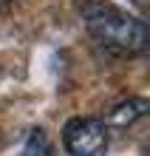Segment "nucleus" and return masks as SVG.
<instances>
[{
	"label": "nucleus",
	"mask_w": 150,
	"mask_h": 156,
	"mask_svg": "<svg viewBox=\"0 0 150 156\" xmlns=\"http://www.w3.org/2000/svg\"><path fill=\"white\" fill-rule=\"evenodd\" d=\"M85 29L102 48L116 54H142L147 48V23L125 9L93 0L82 6Z\"/></svg>",
	"instance_id": "f257e3e1"
},
{
	"label": "nucleus",
	"mask_w": 150,
	"mask_h": 156,
	"mask_svg": "<svg viewBox=\"0 0 150 156\" xmlns=\"http://www.w3.org/2000/svg\"><path fill=\"white\" fill-rule=\"evenodd\" d=\"M62 145L71 156H105L110 145L108 122L96 116H74L62 128Z\"/></svg>",
	"instance_id": "f03ea898"
},
{
	"label": "nucleus",
	"mask_w": 150,
	"mask_h": 156,
	"mask_svg": "<svg viewBox=\"0 0 150 156\" xmlns=\"http://www.w3.org/2000/svg\"><path fill=\"white\" fill-rule=\"evenodd\" d=\"M145 114H147V99L133 97V99H127V102H119V105L110 108L108 122L116 125V128H125V125H133L136 119H142Z\"/></svg>",
	"instance_id": "7ed1b4c3"
},
{
	"label": "nucleus",
	"mask_w": 150,
	"mask_h": 156,
	"mask_svg": "<svg viewBox=\"0 0 150 156\" xmlns=\"http://www.w3.org/2000/svg\"><path fill=\"white\" fill-rule=\"evenodd\" d=\"M20 156H54V145H51L48 136H45V131H40V128L31 131Z\"/></svg>",
	"instance_id": "20e7f679"
},
{
	"label": "nucleus",
	"mask_w": 150,
	"mask_h": 156,
	"mask_svg": "<svg viewBox=\"0 0 150 156\" xmlns=\"http://www.w3.org/2000/svg\"><path fill=\"white\" fill-rule=\"evenodd\" d=\"M133 3H136V6H139V9H142V6H145V3H147V0H133Z\"/></svg>",
	"instance_id": "39448f33"
},
{
	"label": "nucleus",
	"mask_w": 150,
	"mask_h": 156,
	"mask_svg": "<svg viewBox=\"0 0 150 156\" xmlns=\"http://www.w3.org/2000/svg\"><path fill=\"white\" fill-rule=\"evenodd\" d=\"M6 3H9V0H0V6H6Z\"/></svg>",
	"instance_id": "423d86ee"
}]
</instances>
